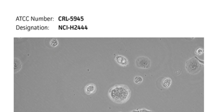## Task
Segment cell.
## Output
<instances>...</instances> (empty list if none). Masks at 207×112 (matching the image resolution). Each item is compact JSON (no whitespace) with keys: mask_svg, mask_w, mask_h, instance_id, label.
Instances as JSON below:
<instances>
[{"mask_svg":"<svg viewBox=\"0 0 207 112\" xmlns=\"http://www.w3.org/2000/svg\"><path fill=\"white\" fill-rule=\"evenodd\" d=\"M114 59L119 65L122 67H126L129 65V62L128 59L124 55H115Z\"/></svg>","mask_w":207,"mask_h":112,"instance_id":"obj_3","label":"cell"},{"mask_svg":"<svg viewBox=\"0 0 207 112\" xmlns=\"http://www.w3.org/2000/svg\"></svg>","mask_w":207,"mask_h":112,"instance_id":"obj_11","label":"cell"},{"mask_svg":"<svg viewBox=\"0 0 207 112\" xmlns=\"http://www.w3.org/2000/svg\"><path fill=\"white\" fill-rule=\"evenodd\" d=\"M130 112H152L151 111L147 110L146 109H142L138 110H134Z\"/></svg>","mask_w":207,"mask_h":112,"instance_id":"obj_10","label":"cell"},{"mask_svg":"<svg viewBox=\"0 0 207 112\" xmlns=\"http://www.w3.org/2000/svg\"><path fill=\"white\" fill-rule=\"evenodd\" d=\"M96 87L93 83H90L87 85L85 88V91L88 95L93 94L96 92Z\"/></svg>","mask_w":207,"mask_h":112,"instance_id":"obj_5","label":"cell"},{"mask_svg":"<svg viewBox=\"0 0 207 112\" xmlns=\"http://www.w3.org/2000/svg\"><path fill=\"white\" fill-rule=\"evenodd\" d=\"M108 95L114 103L123 104L130 98L131 91L129 87L125 85H116L109 90Z\"/></svg>","mask_w":207,"mask_h":112,"instance_id":"obj_1","label":"cell"},{"mask_svg":"<svg viewBox=\"0 0 207 112\" xmlns=\"http://www.w3.org/2000/svg\"><path fill=\"white\" fill-rule=\"evenodd\" d=\"M186 68L188 73H190V74H195L200 71V66L196 63H194L193 62L192 64L189 63L186 66Z\"/></svg>","mask_w":207,"mask_h":112,"instance_id":"obj_4","label":"cell"},{"mask_svg":"<svg viewBox=\"0 0 207 112\" xmlns=\"http://www.w3.org/2000/svg\"><path fill=\"white\" fill-rule=\"evenodd\" d=\"M172 80L171 78H165L162 79L161 84L162 87L165 89L169 88L172 84Z\"/></svg>","mask_w":207,"mask_h":112,"instance_id":"obj_6","label":"cell"},{"mask_svg":"<svg viewBox=\"0 0 207 112\" xmlns=\"http://www.w3.org/2000/svg\"><path fill=\"white\" fill-rule=\"evenodd\" d=\"M143 81V79L140 76H136L134 78V82L137 84H140Z\"/></svg>","mask_w":207,"mask_h":112,"instance_id":"obj_7","label":"cell"},{"mask_svg":"<svg viewBox=\"0 0 207 112\" xmlns=\"http://www.w3.org/2000/svg\"><path fill=\"white\" fill-rule=\"evenodd\" d=\"M196 53L198 55H201L203 53V50L202 49L199 48L196 51Z\"/></svg>","mask_w":207,"mask_h":112,"instance_id":"obj_9","label":"cell"},{"mask_svg":"<svg viewBox=\"0 0 207 112\" xmlns=\"http://www.w3.org/2000/svg\"><path fill=\"white\" fill-rule=\"evenodd\" d=\"M135 65L137 67L141 69H148L151 67V61L147 57L139 56L135 60Z\"/></svg>","mask_w":207,"mask_h":112,"instance_id":"obj_2","label":"cell"},{"mask_svg":"<svg viewBox=\"0 0 207 112\" xmlns=\"http://www.w3.org/2000/svg\"><path fill=\"white\" fill-rule=\"evenodd\" d=\"M50 44L52 47H55L58 45V41L56 39H53L50 42Z\"/></svg>","mask_w":207,"mask_h":112,"instance_id":"obj_8","label":"cell"}]
</instances>
